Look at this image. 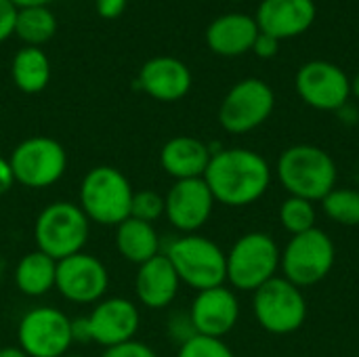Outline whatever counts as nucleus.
Segmentation results:
<instances>
[{"instance_id":"nucleus-4","label":"nucleus","mask_w":359,"mask_h":357,"mask_svg":"<svg viewBox=\"0 0 359 357\" xmlns=\"http://www.w3.org/2000/svg\"><path fill=\"white\" fill-rule=\"evenodd\" d=\"M181 284L196 292L227 284V252L200 234H181L162 250Z\"/></svg>"},{"instance_id":"nucleus-34","label":"nucleus","mask_w":359,"mask_h":357,"mask_svg":"<svg viewBox=\"0 0 359 357\" xmlns=\"http://www.w3.org/2000/svg\"><path fill=\"white\" fill-rule=\"evenodd\" d=\"M95 6L103 19H116L124 13L126 0H95Z\"/></svg>"},{"instance_id":"nucleus-26","label":"nucleus","mask_w":359,"mask_h":357,"mask_svg":"<svg viewBox=\"0 0 359 357\" xmlns=\"http://www.w3.org/2000/svg\"><path fill=\"white\" fill-rule=\"evenodd\" d=\"M324 215L337 225L358 227L359 225V191L349 187H334L322 202Z\"/></svg>"},{"instance_id":"nucleus-33","label":"nucleus","mask_w":359,"mask_h":357,"mask_svg":"<svg viewBox=\"0 0 359 357\" xmlns=\"http://www.w3.org/2000/svg\"><path fill=\"white\" fill-rule=\"evenodd\" d=\"M278 50H280V40L269 36V34L259 32V36H257V40L252 44V53L257 57H261V59H271V57L278 55Z\"/></svg>"},{"instance_id":"nucleus-39","label":"nucleus","mask_w":359,"mask_h":357,"mask_svg":"<svg viewBox=\"0 0 359 357\" xmlns=\"http://www.w3.org/2000/svg\"><path fill=\"white\" fill-rule=\"evenodd\" d=\"M63 357H84V356H69V353H67V356H63Z\"/></svg>"},{"instance_id":"nucleus-14","label":"nucleus","mask_w":359,"mask_h":357,"mask_svg":"<svg viewBox=\"0 0 359 357\" xmlns=\"http://www.w3.org/2000/svg\"><path fill=\"white\" fill-rule=\"evenodd\" d=\"M299 97L313 109L339 112L349 103L351 80L349 76L330 61H307L301 65L294 78Z\"/></svg>"},{"instance_id":"nucleus-13","label":"nucleus","mask_w":359,"mask_h":357,"mask_svg":"<svg viewBox=\"0 0 359 357\" xmlns=\"http://www.w3.org/2000/svg\"><path fill=\"white\" fill-rule=\"evenodd\" d=\"M141 326V314L135 301L126 297L101 299L93 305L90 314L84 316L86 341L103 349L128 343L135 339Z\"/></svg>"},{"instance_id":"nucleus-20","label":"nucleus","mask_w":359,"mask_h":357,"mask_svg":"<svg viewBox=\"0 0 359 357\" xmlns=\"http://www.w3.org/2000/svg\"><path fill=\"white\" fill-rule=\"evenodd\" d=\"M210 158L212 149L204 141L187 135L168 139L160 149V166L175 181L204 179Z\"/></svg>"},{"instance_id":"nucleus-17","label":"nucleus","mask_w":359,"mask_h":357,"mask_svg":"<svg viewBox=\"0 0 359 357\" xmlns=\"http://www.w3.org/2000/svg\"><path fill=\"white\" fill-rule=\"evenodd\" d=\"M259 32L278 38H294L305 34L316 21L313 0H263L255 17Z\"/></svg>"},{"instance_id":"nucleus-29","label":"nucleus","mask_w":359,"mask_h":357,"mask_svg":"<svg viewBox=\"0 0 359 357\" xmlns=\"http://www.w3.org/2000/svg\"><path fill=\"white\" fill-rule=\"evenodd\" d=\"M130 217L154 225L158 219L164 217V196L151 189L135 191L133 204H130Z\"/></svg>"},{"instance_id":"nucleus-25","label":"nucleus","mask_w":359,"mask_h":357,"mask_svg":"<svg viewBox=\"0 0 359 357\" xmlns=\"http://www.w3.org/2000/svg\"><path fill=\"white\" fill-rule=\"evenodd\" d=\"M57 32V19L46 6H27L17 11L15 34L27 44L38 46L48 42Z\"/></svg>"},{"instance_id":"nucleus-37","label":"nucleus","mask_w":359,"mask_h":357,"mask_svg":"<svg viewBox=\"0 0 359 357\" xmlns=\"http://www.w3.org/2000/svg\"><path fill=\"white\" fill-rule=\"evenodd\" d=\"M0 357H27L23 349H19L17 345L15 347H2L0 349Z\"/></svg>"},{"instance_id":"nucleus-16","label":"nucleus","mask_w":359,"mask_h":357,"mask_svg":"<svg viewBox=\"0 0 359 357\" xmlns=\"http://www.w3.org/2000/svg\"><path fill=\"white\" fill-rule=\"evenodd\" d=\"M189 320L200 337L223 339L227 337L240 320V301L233 288L227 284L200 290L189 307Z\"/></svg>"},{"instance_id":"nucleus-27","label":"nucleus","mask_w":359,"mask_h":357,"mask_svg":"<svg viewBox=\"0 0 359 357\" xmlns=\"http://www.w3.org/2000/svg\"><path fill=\"white\" fill-rule=\"evenodd\" d=\"M316 204L303 198L288 196L280 206V223L290 236L305 234L316 227Z\"/></svg>"},{"instance_id":"nucleus-10","label":"nucleus","mask_w":359,"mask_h":357,"mask_svg":"<svg viewBox=\"0 0 359 357\" xmlns=\"http://www.w3.org/2000/svg\"><path fill=\"white\" fill-rule=\"evenodd\" d=\"M72 345V320L57 307H34L17 324V347L27 357H63Z\"/></svg>"},{"instance_id":"nucleus-35","label":"nucleus","mask_w":359,"mask_h":357,"mask_svg":"<svg viewBox=\"0 0 359 357\" xmlns=\"http://www.w3.org/2000/svg\"><path fill=\"white\" fill-rule=\"evenodd\" d=\"M15 185V175H13V168H11V162L8 158H2L0 156V196L8 194Z\"/></svg>"},{"instance_id":"nucleus-18","label":"nucleus","mask_w":359,"mask_h":357,"mask_svg":"<svg viewBox=\"0 0 359 357\" xmlns=\"http://www.w3.org/2000/svg\"><path fill=\"white\" fill-rule=\"evenodd\" d=\"M137 86L151 99L172 103L183 99L191 88V72L177 57H154L143 63Z\"/></svg>"},{"instance_id":"nucleus-32","label":"nucleus","mask_w":359,"mask_h":357,"mask_svg":"<svg viewBox=\"0 0 359 357\" xmlns=\"http://www.w3.org/2000/svg\"><path fill=\"white\" fill-rule=\"evenodd\" d=\"M17 11L19 8L11 0H0V42L6 40L11 34H15Z\"/></svg>"},{"instance_id":"nucleus-7","label":"nucleus","mask_w":359,"mask_h":357,"mask_svg":"<svg viewBox=\"0 0 359 357\" xmlns=\"http://www.w3.org/2000/svg\"><path fill=\"white\" fill-rule=\"evenodd\" d=\"M334 261H337L334 242L324 229L313 227L288 240V244L282 250L280 271L288 282H292L303 290L320 284L332 271Z\"/></svg>"},{"instance_id":"nucleus-5","label":"nucleus","mask_w":359,"mask_h":357,"mask_svg":"<svg viewBox=\"0 0 359 357\" xmlns=\"http://www.w3.org/2000/svg\"><path fill=\"white\" fill-rule=\"evenodd\" d=\"M282 250L273 236L248 231L227 252V284L240 292H255L280 271Z\"/></svg>"},{"instance_id":"nucleus-2","label":"nucleus","mask_w":359,"mask_h":357,"mask_svg":"<svg viewBox=\"0 0 359 357\" xmlns=\"http://www.w3.org/2000/svg\"><path fill=\"white\" fill-rule=\"evenodd\" d=\"M337 164L332 156L309 143L290 145L278 160V179L288 196L322 202L337 187Z\"/></svg>"},{"instance_id":"nucleus-19","label":"nucleus","mask_w":359,"mask_h":357,"mask_svg":"<svg viewBox=\"0 0 359 357\" xmlns=\"http://www.w3.org/2000/svg\"><path fill=\"white\" fill-rule=\"evenodd\" d=\"M181 280L164 252L139 265L135 276L137 301L147 309H166L179 292Z\"/></svg>"},{"instance_id":"nucleus-3","label":"nucleus","mask_w":359,"mask_h":357,"mask_svg":"<svg viewBox=\"0 0 359 357\" xmlns=\"http://www.w3.org/2000/svg\"><path fill=\"white\" fill-rule=\"evenodd\" d=\"M135 189L128 177L116 166H95L90 168L78 191V206L90 223L103 227H118L130 217Z\"/></svg>"},{"instance_id":"nucleus-22","label":"nucleus","mask_w":359,"mask_h":357,"mask_svg":"<svg viewBox=\"0 0 359 357\" xmlns=\"http://www.w3.org/2000/svg\"><path fill=\"white\" fill-rule=\"evenodd\" d=\"M116 248L124 261L139 267L162 252V240L151 223L128 217L116 227Z\"/></svg>"},{"instance_id":"nucleus-6","label":"nucleus","mask_w":359,"mask_h":357,"mask_svg":"<svg viewBox=\"0 0 359 357\" xmlns=\"http://www.w3.org/2000/svg\"><path fill=\"white\" fill-rule=\"evenodd\" d=\"M90 234V221L76 202L57 200L44 206L34 223L36 250L55 261L84 250Z\"/></svg>"},{"instance_id":"nucleus-11","label":"nucleus","mask_w":359,"mask_h":357,"mask_svg":"<svg viewBox=\"0 0 359 357\" xmlns=\"http://www.w3.org/2000/svg\"><path fill=\"white\" fill-rule=\"evenodd\" d=\"M276 107L271 86L259 78H244L229 88L219 107V124L231 135H244L267 122Z\"/></svg>"},{"instance_id":"nucleus-23","label":"nucleus","mask_w":359,"mask_h":357,"mask_svg":"<svg viewBox=\"0 0 359 357\" xmlns=\"http://www.w3.org/2000/svg\"><path fill=\"white\" fill-rule=\"evenodd\" d=\"M55 278H57V261L40 250H32L23 255L13 271L17 290L32 299L48 295L55 288Z\"/></svg>"},{"instance_id":"nucleus-24","label":"nucleus","mask_w":359,"mask_h":357,"mask_svg":"<svg viewBox=\"0 0 359 357\" xmlns=\"http://www.w3.org/2000/svg\"><path fill=\"white\" fill-rule=\"evenodd\" d=\"M11 78L25 95L42 93L50 80V61L38 46H23L11 63Z\"/></svg>"},{"instance_id":"nucleus-30","label":"nucleus","mask_w":359,"mask_h":357,"mask_svg":"<svg viewBox=\"0 0 359 357\" xmlns=\"http://www.w3.org/2000/svg\"><path fill=\"white\" fill-rule=\"evenodd\" d=\"M101 357H160L156 349H151L149 345L141 343V341H128V343H122V345H116V347H109L103 351Z\"/></svg>"},{"instance_id":"nucleus-38","label":"nucleus","mask_w":359,"mask_h":357,"mask_svg":"<svg viewBox=\"0 0 359 357\" xmlns=\"http://www.w3.org/2000/svg\"><path fill=\"white\" fill-rule=\"evenodd\" d=\"M351 95L359 99V72L353 76V78H351Z\"/></svg>"},{"instance_id":"nucleus-21","label":"nucleus","mask_w":359,"mask_h":357,"mask_svg":"<svg viewBox=\"0 0 359 357\" xmlns=\"http://www.w3.org/2000/svg\"><path fill=\"white\" fill-rule=\"evenodd\" d=\"M259 36V25L252 17L242 13H227L217 17L206 29V44L221 57H238L252 50Z\"/></svg>"},{"instance_id":"nucleus-8","label":"nucleus","mask_w":359,"mask_h":357,"mask_svg":"<svg viewBox=\"0 0 359 357\" xmlns=\"http://www.w3.org/2000/svg\"><path fill=\"white\" fill-rule=\"evenodd\" d=\"M252 314L257 324L276 337L297 332L307 320V301L299 286L284 276H276L252 292Z\"/></svg>"},{"instance_id":"nucleus-15","label":"nucleus","mask_w":359,"mask_h":357,"mask_svg":"<svg viewBox=\"0 0 359 357\" xmlns=\"http://www.w3.org/2000/svg\"><path fill=\"white\" fill-rule=\"evenodd\" d=\"M215 198L204 179L175 181L164 196V217L181 234H198L212 217Z\"/></svg>"},{"instance_id":"nucleus-36","label":"nucleus","mask_w":359,"mask_h":357,"mask_svg":"<svg viewBox=\"0 0 359 357\" xmlns=\"http://www.w3.org/2000/svg\"><path fill=\"white\" fill-rule=\"evenodd\" d=\"M17 8H27V6H46L50 0H11Z\"/></svg>"},{"instance_id":"nucleus-1","label":"nucleus","mask_w":359,"mask_h":357,"mask_svg":"<svg viewBox=\"0 0 359 357\" xmlns=\"http://www.w3.org/2000/svg\"><path fill=\"white\" fill-rule=\"evenodd\" d=\"M204 181L215 202L244 208L259 202L271 185L269 162L248 147H225L212 151Z\"/></svg>"},{"instance_id":"nucleus-28","label":"nucleus","mask_w":359,"mask_h":357,"mask_svg":"<svg viewBox=\"0 0 359 357\" xmlns=\"http://www.w3.org/2000/svg\"><path fill=\"white\" fill-rule=\"evenodd\" d=\"M177 357H238L233 349L223 339H210V337H191L183 345H179Z\"/></svg>"},{"instance_id":"nucleus-9","label":"nucleus","mask_w":359,"mask_h":357,"mask_svg":"<svg viewBox=\"0 0 359 357\" xmlns=\"http://www.w3.org/2000/svg\"><path fill=\"white\" fill-rule=\"evenodd\" d=\"M8 162L15 183L27 189H46L65 175L67 151L57 139L38 135L17 143Z\"/></svg>"},{"instance_id":"nucleus-12","label":"nucleus","mask_w":359,"mask_h":357,"mask_svg":"<svg viewBox=\"0 0 359 357\" xmlns=\"http://www.w3.org/2000/svg\"><path fill=\"white\" fill-rule=\"evenodd\" d=\"M109 288V271L101 259L88 252H78L57 261L55 290L69 303L95 305L105 299Z\"/></svg>"},{"instance_id":"nucleus-31","label":"nucleus","mask_w":359,"mask_h":357,"mask_svg":"<svg viewBox=\"0 0 359 357\" xmlns=\"http://www.w3.org/2000/svg\"><path fill=\"white\" fill-rule=\"evenodd\" d=\"M168 332H170V337L179 345H183L185 341H189L191 337H196V330L191 326L189 314H177V316H172V320L168 324Z\"/></svg>"}]
</instances>
